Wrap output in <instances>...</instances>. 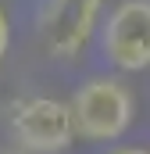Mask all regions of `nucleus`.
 I'll return each mask as SVG.
<instances>
[{
	"mask_svg": "<svg viewBox=\"0 0 150 154\" xmlns=\"http://www.w3.org/2000/svg\"><path fill=\"white\" fill-rule=\"evenodd\" d=\"M72 115L79 140L86 143H114L129 133L136 118V97L118 75H89L72 93Z\"/></svg>",
	"mask_w": 150,
	"mask_h": 154,
	"instance_id": "1",
	"label": "nucleus"
},
{
	"mask_svg": "<svg viewBox=\"0 0 150 154\" xmlns=\"http://www.w3.org/2000/svg\"><path fill=\"white\" fill-rule=\"evenodd\" d=\"M7 122L14 147L25 154H64L79 140L72 104L57 97H22Z\"/></svg>",
	"mask_w": 150,
	"mask_h": 154,
	"instance_id": "2",
	"label": "nucleus"
},
{
	"mask_svg": "<svg viewBox=\"0 0 150 154\" xmlns=\"http://www.w3.org/2000/svg\"><path fill=\"white\" fill-rule=\"evenodd\" d=\"M100 54L118 72L150 68V0H118L100 25Z\"/></svg>",
	"mask_w": 150,
	"mask_h": 154,
	"instance_id": "3",
	"label": "nucleus"
},
{
	"mask_svg": "<svg viewBox=\"0 0 150 154\" xmlns=\"http://www.w3.org/2000/svg\"><path fill=\"white\" fill-rule=\"evenodd\" d=\"M107 0H46L39 11V39L50 57L75 61L93 32L100 29V11Z\"/></svg>",
	"mask_w": 150,
	"mask_h": 154,
	"instance_id": "4",
	"label": "nucleus"
},
{
	"mask_svg": "<svg viewBox=\"0 0 150 154\" xmlns=\"http://www.w3.org/2000/svg\"><path fill=\"white\" fill-rule=\"evenodd\" d=\"M7 47H11V18H7V11L0 7V61L7 57Z\"/></svg>",
	"mask_w": 150,
	"mask_h": 154,
	"instance_id": "5",
	"label": "nucleus"
},
{
	"mask_svg": "<svg viewBox=\"0 0 150 154\" xmlns=\"http://www.w3.org/2000/svg\"><path fill=\"white\" fill-rule=\"evenodd\" d=\"M107 154H150L147 147H114V151H107Z\"/></svg>",
	"mask_w": 150,
	"mask_h": 154,
	"instance_id": "6",
	"label": "nucleus"
},
{
	"mask_svg": "<svg viewBox=\"0 0 150 154\" xmlns=\"http://www.w3.org/2000/svg\"><path fill=\"white\" fill-rule=\"evenodd\" d=\"M0 154H25V151H0Z\"/></svg>",
	"mask_w": 150,
	"mask_h": 154,
	"instance_id": "7",
	"label": "nucleus"
}]
</instances>
